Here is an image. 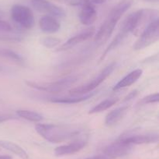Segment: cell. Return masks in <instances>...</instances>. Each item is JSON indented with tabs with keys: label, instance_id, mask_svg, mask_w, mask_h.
<instances>
[{
	"label": "cell",
	"instance_id": "cell-19",
	"mask_svg": "<svg viewBox=\"0 0 159 159\" xmlns=\"http://www.w3.org/2000/svg\"><path fill=\"white\" fill-rule=\"evenodd\" d=\"M16 114L20 118L27 120V121L33 122V123H39L43 119L42 115L37 112H34V111L20 109V110L16 111Z\"/></svg>",
	"mask_w": 159,
	"mask_h": 159
},
{
	"label": "cell",
	"instance_id": "cell-24",
	"mask_svg": "<svg viewBox=\"0 0 159 159\" xmlns=\"http://www.w3.org/2000/svg\"><path fill=\"white\" fill-rule=\"evenodd\" d=\"M12 26L8 22L0 20V32H11Z\"/></svg>",
	"mask_w": 159,
	"mask_h": 159
},
{
	"label": "cell",
	"instance_id": "cell-12",
	"mask_svg": "<svg viewBox=\"0 0 159 159\" xmlns=\"http://www.w3.org/2000/svg\"><path fill=\"white\" fill-rule=\"evenodd\" d=\"M39 26L40 30L47 34H54L57 32L61 28V24L57 19L49 15L43 16L40 19Z\"/></svg>",
	"mask_w": 159,
	"mask_h": 159
},
{
	"label": "cell",
	"instance_id": "cell-17",
	"mask_svg": "<svg viewBox=\"0 0 159 159\" xmlns=\"http://www.w3.org/2000/svg\"><path fill=\"white\" fill-rule=\"evenodd\" d=\"M0 147L4 149L8 150V151H11L13 154H16L17 156L20 157V158L23 159H28V154L26 152L23 148H22L21 147L19 146L16 143H13V142L8 141V140H0Z\"/></svg>",
	"mask_w": 159,
	"mask_h": 159
},
{
	"label": "cell",
	"instance_id": "cell-31",
	"mask_svg": "<svg viewBox=\"0 0 159 159\" xmlns=\"http://www.w3.org/2000/svg\"><path fill=\"white\" fill-rule=\"evenodd\" d=\"M146 1H151V2H153V1H158V0H146Z\"/></svg>",
	"mask_w": 159,
	"mask_h": 159
},
{
	"label": "cell",
	"instance_id": "cell-30",
	"mask_svg": "<svg viewBox=\"0 0 159 159\" xmlns=\"http://www.w3.org/2000/svg\"><path fill=\"white\" fill-rule=\"evenodd\" d=\"M2 67L1 66V65H0V72H2Z\"/></svg>",
	"mask_w": 159,
	"mask_h": 159
},
{
	"label": "cell",
	"instance_id": "cell-32",
	"mask_svg": "<svg viewBox=\"0 0 159 159\" xmlns=\"http://www.w3.org/2000/svg\"><path fill=\"white\" fill-rule=\"evenodd\" d=\"M1 15H2V12H1V11H0V17H1Z\"/></svg>",
	"mask_w": 159,
	"mask_h": 159
},
{
	"label": "cell",
	"instance_id": "cell-27",
	"mask_svg": "<svg viewBox=\"0 0 159 159\" xmlns=\"http://www.w3.org/2000/svg\"><path fill=\"white\" fill-rule=\"evenodd\" d=\"M137 94H138V91H137V90H134V91L131 92V93H130L129 95H127V97L126 98L125 100L127 101V100H130V99H131V98H134Z\"/></svg>",
	"mask_w": 159,
	"mask_h": 159
},
{
	"label": "cell",
	"instance_id": "cell-20",
	"mask_svg": "<svg viewBox=\"0 0 159 159\" xmlns=\"http://www.w3.org/2000/svg\"><path fill=\"white\" fill-rule=\"evenodd\" d=\"M0 57L6 58V59H12V60L17 61V62L22 60V57L18 53L15 52L12 50L8 49V48H0Z\"/></svg>",
	"mask_w": 159,
	"mask_h": 159
},
{
	"label": "cell",
	"instance_id": "cell-16",
	"mask_svg": "<svg viewBox=\"0 0 159 159\" xmlns=\"http://www.w3.org/2000/svg\"><path fill=\"white\" fill-rule=\"evenodd\" d=\"M128 106H122V107L117 108L109 112L107 116H106V125L108 126H112L116 125L126 115L127 112L128 111Z\"/></svg>",
	"mask_w": 159,
	"mask_h": 159
},
{
	"label": "cell",
	"instance_id": "cell-28",
	"mask_svg": "<svg viewBox=\"0 0 159 159\" xmlns=\"http://www.w3.org/2000/svg\"><path fill=\"white\" fill-rule=\"evenodd\" d=\"M88 1L93 4H102V3L106 2L107 0H88Z\"/></svg>",
	"mask_w": 159,
	"mask_h": 159
},
{
	"label": "cell",
	"instance_id": "cell-3",
	"mask_svg": "<svg viewBox=\"0 0 159 159\" xmlns=\"http://www.w3.org/2000/svg\"><path fill=\"white\" fill-rule=\"evenodd\" d=\"M116 62H112L110 65H107V67L103 69L100 73L96 76V77L93 78V80L90 82L87 83V84L81 85L79 87H75V88L71 89L69 90L70 94L71 95H81L84 94H89L90 92H93L96 87L99 85H100L114 70L115 67H116Z\"/></svg>",
	"mask_w": 159,
	"mask_h": 159
},
{
	"label": "cell",
	"instance_id": "cell-2",
	"mask_svg": "<svg viewBox=\"0 0 159 159\" xmlns=\"http://www.w3.org/2000/svg\"><path fill=\"white\" fill-rule=\"evenodd\" d=\"M75 76H68L58 80L54 82H35V81L26 80V85L31 88L40 90V91L49 92V93H58L68 89L77 81Z\"/></svg>",
	"mask_w": 159,
	"mask_h": 159
},
{
	"label": "cell",
	"instance_id": "cell-4",
	"mask_svg": "<svg viewBox=\"0 0 159 159\" xmlns=\"http://www.w3.org/2000/svg\"><path fill=\"white\" fill-rule=\"evenodd\" d=\"M159 39V23L158 18L152 21L148 27L139 35L135 44L134 45V49L138 50L144 49L150 46L152 44L155 43Z\"/></svg>",
	"mask_w": 159,
	"mask_h": 159
},
{
	"label": "cell",
	"instance_id": "cell-29",
	"mask_svg": "<svg viewBox=\"0 0 159 159\" xmlns=\"http://www.w3.org/2000/svg\"><path fill=\"white\" fill-rule=\"evenodd\" d=\"M0 159H12V157L9 155H0Z\"/></svg>",
	"mask_w": 159,
	"mask_h": 159
},
{
	"label": "cell",
	"instance_id": "cell-18",
	"mask_svg": "<svg viewBox=\"0 0 159 159\" xmlns=\"http://www.w3.org/2000/svg\"><path fill=\"white\" fill-rule=\"evenodd\" d=\"M118 100L119 99L117 98H111L105 99L104 101H101L99 104H96V106H94L93 108L90 109V111L89 112V114L99 113V112H102L103 111L107 110L110 108H111L112 106L114 105L115 104H116Z\"/></svg>",
	"mask_w": 159,
	"mask_h": 159
},
{
	"label": "cell",
	"instance_id": "cell-26",
	"mask_svg": "<svg viewBox=\"0 0 159 159\" xmlns=\"http://www.w3.org/2000/svg\"><path fill=\"white\" fill-rule=\"evenodd\" d=\"M85 159H112L111 157H110L109 156L106 155V154H99V155H95L93 157H87Z\"/></svg>",
	"mask_w": 159,
	"mask_h": 159
},
{
	"label": "cell",
	"instance_id": "cell-14",
	"mask_svg": "<svg viewBox=\"0 0 159 159\" xmlns=\"http://www.w3.org/2000/svg\"><path fill=\"white\" fill-rule=\"evenodd\" d=\"M143 73V70L141 69H137V70H133L130 73H129L127 76H124V78L120 80L116 85L113 87V90H118L120 89L125 88V87H130L132 84H134L135 82L138 81L141 76Z\"/></svg>",
	"mask_w": 159,
	"mask_h": 159
},
{
	"label": "cell",
	"instance_id": "cell-15",
	"mask_svg": "<svg viewBox=\"0 0 159 159\" xmlns=\"http://www.w3.org/2000/svg\"><path fill=\"white\" fill-rule=\"evenodd\" d=\"M96 92H90L85 95H74L72 97H61V98H51L50 101L52 103H57V104H77V103L82 102L85 100L91 98L92 97L96 94Z\"/></svg>",
	"mask_w": 159,
	"mask_h": 159
},
{
	"label": "cell",
	"instance_id": "cell-21",
	"mask_svg": "<svg viewBox=\"0 0 159 159\" xmlns=\"http://www.w3.org/2000/svg\"><path fill=\"white\" fill-rule=\"evenodd\" d=\"M60 39L54 37H46L40 40V44L48 48H55L56 46L60 45Z\"/></svg>",
	"mask_w": 159,
	"mask_h": 159
},
{
	"label": "cell",
	"instance_id": "cell-25",
	"mask_svg": "<svg viewBox=\"0 0 159 159\" xmlns=\"http://www.w3.org/2000/svg\"><path fill=\"white\" fill-rule=\"evenodd\" d=\"M14 118H16V117L10 114H0V123H5V122L14 119Z\"/></svg>",
	"mask_w": 159,
	"mask_h": 159
},
{
	"label": "cell",
	"instance_id": "cell-8",
	"mask_svg": "<svg viewBox=\"0 0 159 159\" xmlns=\"http://www.w3.org/2000/svg\"><path fill=\"white\" fill-rule=\"evenodd\" d=\"M95 31H96V29H95L94 26H92V27L88 28V29L84 30V31H82V32H80L79 34H76L74 37L68 39L65 43H64L63 45L57 50V51H61L70 49V48L75 46L78 44L89 40V39L91 38V37L94 35Z\"/></svg>",
	"mask_w": 159,
	"mask_h": 159
},
{
	"label": "cell",
	"instance_id": "cell-6",
	"mask_svg": "<svg viewBox=\"0 0 159 159\" xmlns=\"http://www.w3.org/2000/svg\"><path fill=\"white\" fill-rule=\"evenodd\" d=\"M31 4L36 10L47 15L54 17H64L65 16L64 9L47 0H32Z\"/></svg>",
	"mask_w": 159,
	"mask_h": 159
},
{
	"label": "cell",
	"instance_id": "cell-7",
	"mask_svg": "<svg viewBox=\"0 0 159 159\" xmlns=\"http://www.w3.org/2000/svg\"><path fill=\"white\" fill-rule=\"evenodd\" d=\"M132 151V145L129 143H126L122 140H118L117 141L111 143L106 147L103 150V153L106 155L109 156L112 159L116 157H123L127 154H130Z\"/></svg>",
	"mask_w": 159,
	"mask_h": 159
},
{
	"label": "cell",
	"instance_id": "cell-11",
	"mask_svg": "<svg viewBox=\"0 0 159 159\" xmlns=\"http://www.w3.org/2000/svg\"><path fill=\"white\" fill-rule=\"evenodd\" d=\"M119 140L129 144H145V143H157L158 141V133H146V134H135L127 137H120Z\"/></svg>",
	"mask_w": 159,
	"mask_h": 159
},
{
	"label": "cell",
	"instance_id": "cell-10",
	"mask_svg": "<svg viewBox=\"0 0 159 159\" xmlns=\"http://www.w3.org/2000/svg\"><path fill=\"white\" fill-rule=\"evenodd\" d=\"M87 144V141L84 139H79V140H75L71 143L66 145H62L55 148L54 150V154L57 157L65 155H70L75 153H77L83 149Z\"/></svg>",
	"mask_w": 159,
	"mask_h": 159
},
{
	"label": "cell",
	"instance_id": "cell-22",
	"mask_svg": "<svg viewBox=\"0 0 159 159\" xmlns=\"http://www.w3.org/2000/svg\"><path fill=\"white\" fill-rule=\"evenodd\" d=\"M9 32H0V40L7 41H20L22 38L17 34H9Z\"/></svg>",
	"mask_w": 159,
	"mask_h": 159
},
{
	"label": "cell",
	"instance_id": "cell-5",
	"mask_svg": "<svg viewBox=\"0 0 159 159\" xmlns=\"http://www.w3.org/2000/svg\"><path fill=\"white\" fill-rule=\"evenodd\" d=\"M11 17L16 23L24 29H31L34 25V13L27 6L14 5L11 9Z\"/></svg>",
	"mask_w": 159,
	"mask_h": 159
},
{
	"label": "cell",
	"instance_id": "cell-9",
	"mask_svg": "<svg viewBox=\"0 0 159 159\" xmlns=\"http://www.w3.org/2000/svg\"><path fill=\"white\" fill-rule=\"evenodd\" d=\"M96 18H97V12L94 5L88 0H85V2L82 3V9L79 14L81 23L85 26H90L96 21Z\"/></svg>",
	"mask_w": 159,
	"mask_h": 159
},
{
	"label": "cell",
	"instance_id": "cell-13",
	"mask_svg": "<svg viewBox=\"0 0 159 159\" xmlns=\"http://www.w3.org/2000/svg\"><path fill=\"white\" fill-rule=\"evenodd\" d=\"M134 0H121L110 10L107 17L118 23L122 16L128 10L133 4Z\"/></svg>",
	"mask_w": 159,
	"mask_h": 159
},
{
	"label": "cell",
	"instance_id": "cell-23",
	"mask_svg": "<svg viewBox=\"0 0 159 159\" xmlns=\"http://www.w3.org/2000/svg\"><path fill=\"white\" fill-rule=\"evenodd\" d=\"M159 101V94L158 93L152 94H149L148 96L144 97L141 100V104H153V103H157Z\"/></svg>",
	"mask_w": 159,
	"mask_h": 159
},
{
	"label": "cell",
	"instance_id": "cell-1",
	"mask_svg": "<svg viewBox=\"0 0 159 159\" xmlns=\"http://www.w3.org/2000/svg\"><path fill=\"white\" fill-rule=\"evenodd\" d=\"M35 128L37 132L40 137L51 143H61L76 138L83 131L82 128L77 126L44 123L37 124Z\"/></svg>",
	"mask_w": 159,
	"mask_h": 159
}]
</instances>
